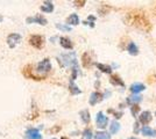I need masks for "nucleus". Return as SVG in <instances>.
<instances>
[{
    "label": "nucleus",
    "mask_w": 156,
    "mask_h": 139,
    "mask_svg": "<svg viewBox=\"0 0 156 139\" xmlns=\"http://www.w3.org/2000/svg\"><path fill=\"white\" fill-rule=\"evenodd\" d=\"M139 111H140V107L137 106V104L130 106V113H132V115H133V117H136Z\"/></svg>",
    "instance_id": "nucleus-28"
},
{
    "label": "nucleus",
    "mask_w": 156,
    "mask_h": 139,
    "mask_svg": "<svg viewBox=\"0 0 156 139\" xmlns=\"http://www.w3.org/2000/svg\"><path fill=\"white\" fill-rule=\"evenodd\" d=\"M79 115H80V118H82V121L84 122L85 124H89V123H90L91 117H90V113H89V110H87V109L82 110V111L79 113Z\"/></svg>",
    "instance_id": "nucleus-21"
},
{
    "label": "nucleus",
    "mask_w": 156,
    "mask_h": 139,
    "mask_svg": "<svg viewBox=\"0 0 156 139\" xmlns=\"http://www.w3.org/2000/svg\"><path fill=\"white\" fill-rule=\"evenodd\" d=\"M114 117H115V119L121 118V117H122V113H121V111H119V113H115V111H114Z\"/></svg>",
    "instance_id": "nucleus-33"
},
{
    "label": "nucleus",
    "mask_w": 156,
    "mask_h": 139,
    "mask_svg": "<svg viewBox=\"0 0 156 139\" xmlns=\"http://www.w3.org/2000/svg\"><path fill=\"white\" fill-rule=\"evenodd\" d=\"M23 74H25V77H27L28 79H33V80H43L42 78H40L37 75H35L34 72H33L32 70V66L30 65H28L23 68Z\"/></svg>",
    "instance_id": "nucleus-11"
},
{
    "label": "nucleus",
    "mask_w": 156,
    "mask_h": 139,
    "mask_svg": "<svg viewBox=\"0 0 156 139\" xmlns=\"http://www.w3.org/2000/svg\"><path fill=\"white\" fill-rule=\"evenodd\" d=\"M83 139H92V131L90 129H85L83 131Z\"/></svg>",
    "instance_id": "nucleus-30"
},
{
    "label": "nucleus",
    "mask_w": 156,
    "mask_h": 139,
    "mask_svg": "<svg viewBox=\"0 0 156 139\" xmlns=\"http://www.w3.org/2000/svg\"><path fill=\"white\" fill-rule=\"evenodd\" d=\"M119 130H120V124H119V122H117L115 119L112 121V122H111V125H110L111 133H112V134H115V133L119 132Z\"/></svg>",
    "instance_id": "nucleus-23"
},
{
    "label": "nucleus",
    "mask_w": 156,
    "mask_h": 139,
    "mask_svg": "<svg viewBox=\"0 0 156 139\" xmlns=\"http://www.w3.org/2000/svg\"><path fill=\"white\" fill-rule=\"evenodd\" d=\"M127 51L132 56H137L139 55V48H137V45L134 42H130L129 44H128V46H127Z\"/></svg>",
    "instance_id": "nucleus-17"
},
{
    "label": "nucleus",
    "mask_w": 156,
    "mask_h": 139,
    "mask_svg": "<svg viewBox=\"0 0 156 139\" xmlns=\"http://www.w3.org/2000/svg\"><path fill=\"white\" fill-rule=\"evenodd\" d=\"M155 116H156V113H155Z\"/></svg>",
    "instance_id": "nucleus-40"
},
{
    "label": "nucleus",
    "mask_w": 156,
    "mask_h": 139,
    "mask_svg": "<svg viewBox=\"0 0 156 139\" xmlns=\"http://www.w3.org/2000/svg\"><path fill=\"white\" fill-rule=\"evenodd\" d=\"M26 22L28 23V25H29V23H39V25H41V26H46L47 23H48L47 19L43 16V15H41V14L35 15L34 18H27Z\"/></svg>",
    "instance_id": "nucleus-7"
},
{
    "label": "nucleus",
    "mask_w": 156,
    "mask_h": 139,
    "mask_svg": "<svg viewBox=\"0 0 156 139\" xmlns=\"http://www.w3.org/2000/svg\"><path fill=\"white\" fill-rule=\"evenodd\" d=\"M151 119H153V116H151L150 111H143L139 116V123H141L144 126H147V124H149L150 122H151Z\"/></svg>",
    "instance_id": "nucleus-8"
},
{
    "label": "nucleus",
    "mask_w": 156,
    "mask_h": 139,
    "mask_svg": "<svg viewBox=\"0 0 156 139\" xmlns=\"http://www.w3.org/2000/svg\"><path fill=\"white\" fill-rule=\"evenodd\" d=\"M124 22L129 27L136 28L146 33H150L153 29V25L150 23L149 19L146 13L141 9H130L124 16Z\"/></svg>",
    "instance_id": "nucleus-1"
},
{
    "label": "nucleus",
    "mask_w": 156,
    "mask_h": 139,
    "mask_svg": "<svg viewBox=\"0 0 156 139\" xmlns=\"http://www.w3.org/2000/svg\"><path fill=\"white\" fill-rule=\"evenodd\" d=\"M154 15H155V18H156V6H155V8H154Z\"/></svg>",
    "instance_id": "nucleus-35"
},
{
    "label": "nucleus",
    "mask_w": 156,
    "mask_h": 139,
    "mask_svg": "<svg viewBox=\"0 0 156 139\" xmlns=\"http://www.w3.org/2000/svg\"><path fill=\"white\" fill-rule=\"evenodd\" d=\"M66 23L68 25H71V26H77L78 23H79V18H78L77 14H71L66 19Z\"/></svg>",
    "instance_id": "nucleus-20"
},
{
    "label": "nucleus",
    "mask_w": 156,
    "mask_h": 139,
    "mask_svg": "<svg viewBox=\"0 0 156 139\" xmlns=\"http://www.w3.org/2000/svg\"><path fill=\"white\" fill-rule=\"evenodd\" d=\"M82 63H83V66H84L85 68H87V67H91L92 59H91V56H90V53H89V52L83 53V56H82Z\"/></svg>",
    "instance_id": "nucleus-13"
},
{
    "label": "nucleus",
    "mask_w": 156,
    "mask_h": 139,
    "mask_svg": "<svg viewBox=\"0 0 156 139\" xmlns=\"http://www.w3.org/2000/svg\"><path fill=\"white\" fill-rule=\"evenodd\" d=\"M104 99V96H103V94L99 92H93L91 94V96H90V100H89V102H90V104L91 106H94V104H97L99 102H101Z\"/></svg>",
    "instance_id": "nucleus-9"
},
{
    "label": "nucleus",
    "mask_w": 156,
    "mask_h": 139,
    "mask_svg": "<svg viewBox=\"0 0 156 139\" xmlns=\"http://www.w3.org/2000/svg\"><path fill=\"white\" fill-rule=\"evenodd\" d=\"M94 21H96V18H94L93 15H90V16L87 18V20H85L83 23H84L85 26H87V25H89L91 28H93V27H94Z\"/></svg>",
    "instance_id": "nucleus-26"
},
{
    "label": "nucleus",
    "mask_w": 156,
    "mask_h": 139,
    "mask_svg": "<svg viewBox=\"0 0 156 139\" xmlns=\"http://www.w3.org/2000/svg\"><path fill=\"white\" fill-rule=\"evenodd\" d=\"M111 7L108 5H103V6L99 8V14L100 15H105V14H107L110 12Z\"/></svg>",
    "instance_id": "nucleus-27"
},
{
    "label": "nucleus",
    "mask_w": 156,
    "mask_h": 139,
    "mask_svg": "<svg viewBox=\"0 0 156 139\" xmlns=\"http://www.w3.org/2000/svg\"><path fill=\"white\" fill-rule=\"evenodd\" d=\"M129 89H130V92L135 95V94H137V93L144 91V89H146V87H144L143 84H134V85H132V86H130Z\"/></svg>",
    "instance_id": "nucleus-18"
},
{
    "label": "nucleus",
    "mask_w": 156,
    "mask_h": 139,
    "mask_svg": "<svg viewBox=\"0 0 156 139\" xmlns=\"http://www.w3.org/2000/svg\"><path fill=\"white\" fill-rule=\"evenodd\" d=\"M59 130H61V126L56 125V126H54V127H51V129L49 130V132H50V133H56V132H58Z\"/></svg>",
    "instance_id": "nucleus-32"
},
{
    "label": "nucleus",
    "mask_w": 156,
    "mask_h": 139,
    "mask_svg": "<svg viewBox=\"0 0 156 139\" xmlns=\"http://www.w3.org/2000/svg\"><path fill=\"white\" fill-rule=\"evenodd\" d=\"M59 44L62 45V48H64L66 50H71L73 48L71 41L69 40L68 37H59Z\"/></svg>",
    "instance_id": "nucleus-14"
},
{
    "label": "nucleus",
    "mask_w": 156,
    "mask_h": 139,
    "mask_svg": "<svg viewBox=\"0 0 156 139\" xmlns=\"http://www.w3.org/2000/svg\"><path fill=\"white\" fill-rule=\"evenodd\" d=\"M58 63L61 66H76L77 60H76V55L75 52L63 53L58 57Z\"/></svg>",
    "instance_id": "nucleus-3"
},
{
    "label": "nucleus",
    "mask_w": 156,
    "mask_h": 139,
    "mask_svg": "<svg viewBox=\"0 0 156 139\" xmlns=\"http://www.w3.org/2000/svg\"><path fill=\"white\" fill-rule=\"evenodd\" d=\"M41 11L44 13H51L54 11V5H52L51 1H44L43 5L41 6Z\"/></svg>",
    "instance_id": "nucleus-16"
},
{
    "label": "nucleus",
    "mask_w": 156,
    "mask_h": 139,
    "mask_svg": "<svg viewBox=\"0 0 156 139\" xmlns=\"http://www.w3.org/2000/svg\"><path fill=\"white\" fill-rule=\"evenodd\" d=\"M94 139H111V134L105 131H99L94 134Z\"/></svg>",
    "instance_id": "nucleus-25"
},
{
    "label": "nucleus",
    "mask_w": 156,
    "mask_h": 139,
    "mask_svg": "<svg viewBox=\"0 0 156 139\" xmlns=\"http://www.w3.org/2000/svg\"><path fill=\"white\" fill-rule=\"evenodd\" d=\"M141 96H139V95H132L129 98H127L126 100V102L130 104V106H134V104H137L139 102H141Z\"/></svg>",
    "instance_id": "nucleus-19"
},
{
    "label": "nucleus",
    "mask_w": 156,
    "mask_h": 139,
    "mask_svg": "<svg viewBox=\"0 0 156 139\" xmlns=\"http://www.w3.org/2000/svg\"><path fill=\"white\" fill-rule=\"evenodd\" d=\"M50 70H51V63H50V60L48 59V58H46V59L41 60L39 64H37L35 72H36V74H37L39 77L46 79L47 74H48V72H49Z\"/></svg>",
    "instance_id": "nucleus-2"
},
{
    "label": "nucleus",
    "mask_w": 156,
    "mask_h": 139,
    "mask_svg": "<svg viewBox=\"0 0 156 139\" xmlns=\"http://www.w3.org/2000/svg\"><path fill=\"white\" fill-rule=\"evenodd\" d=\"M26 139H42V136L37 129H28L26 131Z\"/></svg>",
    "instance_id": "nucleus-10"
},
{
    "label": "nucleus",
    "mask_w": 156,
    "mask_h": 139,
    "mask_svg": "<svg viewBox=\"0 0 156 139\" xmlns=\"http://www.w3.org/2000/svg\"><path fill=\"white\" fill-rule=\"evenodd\" d=\"M73 4L76 7H83L86 4V1L85 0H76V1H73Z\"/></svg>",
    "instance_id": "nucleus-31"
},
{
    "label": "nucleus",
    "mask_w": 156,
    "mask_h": 139,
    "mask_svg": "<svg viewBox=\"0 0 156 139\" xmlns=\"http://www.w3.org/2000/svg\"><path fill=\"white\" fill-rule=\"evenodd\" d=\"M61 139H69V138H66V137H62Z\"/></svg>",
    "instance_id": "nucleus-37"
},
{
    "label": "nucleus",
    "mask_w": 156,
    "mask_h": 139,
    "mask_svg": "<svg viewBox=\"0 0 156 139\" xmlns=\"http://www.w3.org/2000/svg\"><path fill=\"white\" fill-rule=\"evenodd\" d=\"M52 139H56V138H52Z\"/></svg>",
    "instance_id": "nucleus-39"
},
{
    "label": "nucleus",
    "mask_w": 156,
    "mask_h": 139,
    "mask_svg": "<svg viewBox=\"0 0 156 139\" xmlns=\"http://www.w3.org/2000/svg\"><path fill=\"white\" fill-rule=\"evenodd\" d=\"M56 28L59 29V30H63V31H71V27L61 25V23H56Z\"/></svg>",
    "instance_id": "nucleus-29"
},
{
    "label": "nucleus",
    "mask_w": 156,
    "mask_h": 139,
    "mask_svg": "<svg viewBox=\"0 0 156 139\" xmlns=\"http://www.w3.org/2000/svg\"><path fill=\"white\" fill-rule=\"evenodd\" d=\"M141 132L143 136H147V137H156V130L151 129L149 126H143L141 129Z\"/></svg>",
    "instance_id": "nucleus-15"
},
{
    "label": "nucleus",
    "mask_w": 156,
    "mask_h": 139,
    "mask_svg": "<svg viewBox=\"0 0 156 139\" xmlns=\"http://www.w3.org/2000/svg\"><path fill=\"white\" fill-rule=\"evenodd\" d=\"M110 82L113 85V86H121V87H125V82L122 80L120 79V77L117 75V74H113V75H111L110 77Z\"/></svg>",
    "instance_id": "nucleus-12"
},
{
    "label": "nucleus",
    "mask_w": 156,
    "mask_h": 139,
    "mask_svg": "<svg viewBox=\"0 0 156 139\" xmlns=\"http://www.w3.org/2000/svg\"><path fill=\"white\" fill-rule=\"evenodd\" d=\"M20 41H21V35L20 34H9L8 36H7V44L8 46L11 48V49H13L15 46L18 45L20 43Z\"/></svg>",
    "instance_id": "nucleus-6"
},
{
    "label": "nucleus",
    "mask_w": 156,
    "mask_h": 139,
    "mask_svg": "<svg viewBox=\"0 0 156 139\" xmlns=\"http://www.w3.org/2000/svg\"><path fill=\"white\" fill-rule=\"evenodd\" d=\"M29 43H30V45L36 49H42L43 44H44V40L41 35H32L29 38Z\"/></svg>",
    "instance_id": "nucleus-4"
},
{
    "label": "nucleus",
    "mask_w": 156,
    "mask_h": 139,
    "mask_svg": "<svg viewBox=\"0 0 156 139\" xmlns=\"http://www.w3.org/2000/svg\"><path fill=\"white\" fill-rule=\"evenodd\" d=\"M96 65H97L98 70H99L100 72L107 73V74L112 73V67L108 66V65H105V64H100V63H96Z\"/></svg>",
    "instance_id": "nucleus-22"
},
{
    "label": "nucleus",
    "mask_w": 156,
    "mask_h": 139,
    "mask_svg": "<svg viewBox=\"0 0 156 139\" xmlns=\"http://www.w3.org/2000/svg\"><path fill=\"white\" fill-rule=\"evenodd\" d=\"M69 89H70V92H71L72 95H77V94H80L82 93V91L78 88V86L72 81V80H70V84H69Z\"/></svg>",
    "instance_id": "nucleus-24"
},
{
    "label": "nucleus",
    "mask_w": 156,
    "mask_h": 139,
    "mask_svg": "<svg viewBox=\"0 0 156 139\" xmlns=\"http://www.w3.org/2000/svg\"><path fill=\"white\" fill-rule=\"evenodd\" d=\"M134 132H139V122H135V124H134Z\"/></svg>",
    "instance_id": "nucleus-34"
},
{
    "label": "nucleus",
    "mask_w": 156,
    "mask_h": 139,
    "mask_svg": "<svg viewBox=\"0 0 156 139\" xmlns=\"http://www.w3.org/2000/svg\"><path fill=\"white\" fill-rule=\"evenodd\" d=\"M128 139H137L136 137H130V138H128Z\"/></svg>",
    "instance_id": "nucleus-36"
},
{
    "label": "nucleus",
    "mask_w": 156,
    "mask_h": 139,
    "mask_svg": "<svg viewBox=\"0 0 156 139\" xmlns=\"http://www.w3.org/2000/svg\"><path fill=\"white\" fill-rule=\"evenodd\" d=\"M108 123V117L105 116L103 111H99L96 116V124L99 129H106V125Z\"/></svg>",
    "instance_id": "nucleus-5"
},
{
    "label": "nucleus",
    "mask_w": 156,
    "mask_h": 139,
    "mask_svg": "<svg viewBox=\"0 0 156 139\" xmlns=\"http://www.w3.org/2000/svg\"><path fill=\"white\" fill-rule=\"evenodd\" d=\"M1 21H2V18H1V16H0V22H1Z\"/></svg>",
    "instance_id": "nucleus-38"
}]
</instances>
